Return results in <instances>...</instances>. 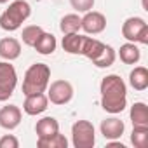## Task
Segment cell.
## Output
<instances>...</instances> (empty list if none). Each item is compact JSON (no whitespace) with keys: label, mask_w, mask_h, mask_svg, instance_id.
Returning <instances> with one entry per match:
<instances>
[{"label":"cell","mask_w":148,"mask_h":148,"mask_svg":"<svg viewBox=\"0 0 148 148\" xmlns=\"http://www.w3.org/2000/svg\"><path fill=\"white\" fill-rule=\"evenodd\" d=\"M59 30H61L63 35H66V33H77L80 30V16L75 14V12L63 16L61 21H59Z\"/></svg>","instance_id":"cell-20"},{"label":"cell","mask_w":148,"mask_h":148,"mask_svg":"<svg viewBox=\"0 0 148 148\" xmlns=\"http://www.w3.org/2000/svg\"><path fill=\"white\" fill-rule=\"evenodd\" d=\"M18 86V73L11 61H0V101H7Z\"/></svg>","instance_id":"cell-6"},{"label":"cell","mask_w":148,"mask_h":148,"mask_svg":"<svg viewBox=\"0 0 148 148\" xmlns=\"http://www.w3.org/2000/svg\"><path fill=\"white\" fill-rule=\"evenodd\" d=\"M37 146L38 148H66L68 139L61 132H56L49 138H37Z\"/></svg>","instance_id":"cell-21"},{"label":"cell","mask_w":148,"mask_h":148,"mask_svg":"<svg viewBox=\"0 0 148 148\" xmlns=\"http://www.w3.org/2000/svg\"><path fill=\"white\" fill-rule=\"evenodd\" d=\"M105 45H106V44H103V42H101V40H98V38L86 37L84 45H82V52H80V56H86L87 59L94 61V59L101 54V51L105 49Z\"/></svg>","instance_id":"cell-18"},{"label":"cell","mask_w":148,"mask_h":148,"mask_svg":"<svg viewBox=\"0 0 148 148\" xmlns=\"http://www.w3.org/2000/svg\"><path fill=\"white\" fill-rule=\"evenodd\" d=\"M32 16V5L26 0H14L0 14V28L4 32H16Z\"/></svg>","instance_id":"cell-3"},{"label":"cell","mask_w":148,"mask_h":148,"mask_svg":"<svg viewBox=\"0 0 148 148\" xmlns=\"http://www.w3.org/2000/svg\"><path fill=\"white\" fill-rule=\"evenodd\" d=\"M70 5L77 12H87V11H92L94 0H70Z\"/></svg>","instance_id":"cell-25"},{"label":"cell","mask_w":148,"mask_h":148,"mask_svg":"<svg viewBox=\"0 0 148 148\" xmlns=\"http://www.w3.org/2000/svg\"><path fill=\"white\" fill-rule=\"evenodd\" d=\"M122 37L127 42L146 45L148 44V25H146V21L139 16L127 18L122 25Z\"/></svg>","instance_id":"cell-4"},{"label":"cell","mask_w":148,"mask_h":148,"mask_svg":"<svg viewBox=\"0 0 148 148\" xmlns=\"http://www.w3.org/2000/svg\"><path fill=\"white\" fill-rule=\"evenodd\" d=\"M115 59H117L115 49H113L112 45H105V49H103L101 54L92 61V64L98 66V68H108V66H112V64L115 63Z\"/></svg>","instance_id":"cell-23"},{"label":"cell","mask_w":148,"mask_h":148,"mask_svg":"<svg viewBox=\"0 0 148 148\" xmlns=\"http://www.w3.org/2000/svg\"><path fill=\"white\" fill-rule=\"evenodd\" d=\"M21 56V44L14 37H5L0 40V58L4 61H14Z\"/></svg>","instance_id":"cell-12"},{"label":"cell","mask_w":148,"mask_h":148,"mask_svg":"<svg viewBox=\"0 0 148 148\" xmlns=\"http://www.w3.org/2000/svg\"><path fill=\"white\" fill-rule=\"evenodd\" d=\"M47 106H49V99H47V96H45L44 92L28 94L26 99H25V103H23L25 113H26V115H32V117L44 113V112L47 110Z\"/></svg>","instance_id":"cell-10"},{"label":"cell","mask_w":148,"mask_h":148,"mask_svg":"<svg viewBox=\"0 0 148 148\" xmlns=\"http://www.w3.org/2000/svg\"><path fill=\"white\" fill-rule=\"evenodd\" d=\"M129 84L134 91H145L148 87V70L145 66H136L129 73Z\"/></svg>","instance_id":"cell-17"},{"label":"cell","mask_w":148,"mask_h":148,"mask_svg":"<svg viewBox=\"0 0 148 148\" xmlns=\"http://www.w3.org/2000/svg\"><path fill=\"white\" fill-rule=\"evenodd\" d=\"M99 131H101L103 138L108 139V141L110 139H119L125 131V124H124V120H120L117 117H108L101 122Z\"/></svg>","instance_id":"cell-11"},{"label":"cell","mask_w":148,"mask_h":148,"mask_svg":"<svg viewBox=\"0 0 148 148\" xmlns=\"http://www.w3.org/2000/svg\"><path fill=\"white\" fill-rule=\"evenodd\" d=\"M7 2H11V0H0V4H7Z\"/></svg>","instance_id":"cell-28"},{"label":"cell","mask_w":148,"mask_h":148,"mask_svg":"<svg viewBox=\"0 0 148 148\" xmlns=\"http://www.w3.org/2000/svg\"><path fill=\"white\" fill-rule=\"evenodd\" d=\"M106 28V18L103 12L98 11H87L80 18V30H84L87 35H99Z\"/></svg>","instance_id":"cell-8"},{"label":"cell","mask_w":148,"mask_h":148,"mask_svg":"<svg viewBox=\"0 0 148 148\" xmlns=\"http://www.w3.org/2000/svg\"><path fill=\"white\" fill-rule=\"evenodd\" d=\"M0 148H19V141L12 134H5L0 138Z\"/></svg>","instance_id":"cell-26"},{"label":"cell","mask_w":148,"mask_h":148,"mask_svg":"<svg viewBox=\"0 0 148 148\" xmlns=\"http://www.w3.org/2000/svg\"><path fill=\"white\" fill-rule=\"evenodd\" d=\"M119 58L124 64H136L141 59V51L134 42H125L119 49Z\"/></svg>","instance_id":"cell-14"},{"label":"cell","mask_w":148,"mask_h":148,"mask_svg":"<svg viewBox=\"0 0 148 148\" xmlns=\"http://www.w3.org/2000/svg\"><path fill=\"white\" fill-rule=\"evenodd\" d=\"M108 146H110V148H125V146H124L122 143H115V139H110Z\"/></svg>","instance_id":"cell-27"},{"label":"cell","mask_w":148,"mask_h":148,"mask_svg":"<svg viewBox=\"0 0 148 148\" xmlns=\"http://www.w3.org/2000/svg\"><path fill=\"white\" fill-rule=\"evenodd\" d=\"M131 143L134 148H146L148 146V127L145 125H132Z\"/></svg>","instance_id":"cell-24"},{"label":"cell","mask_w":148,"mask_h":148,"mask_svg":"<svg viewBox=\"0 0 148 148\" xmlns=\"http://www.w3.org/2000/svg\"><path fill=\"white\" fill-rule=\"evenodd\" d=\"M56 47H58L56 37H54L52 33H47V32H44V33L38 37V40L35 42V45H33V49H35L38 54H42V56L52 54V52L56 51Z\"/></svg>","instance_id":"cell-16"},{"label":"cell","mask_w":148,"mask_h":148,"mask_svg":"<svg viewBox=\"0 0 148 148\" xmlns=\"http://www.w3.org/2000/svg\"><path fill=\"white\" fill-rule=\"evenodd\" d=\"M47 99L52 105H68L73 99V86L68 80H54L47 87Z\"/></svg>","instance_id":"cell-7"},{"label":"cell","mask_w":148,"mask_h":148,"mask_svg":"<svg viewBox=\"0 0 148 148\" xmlns=\"http://www.w3.org/2000/svg\"><path fill=\"white\" fill-rule=\"evenodd\" d=\"M71 143L75 148H92L96 145V129L89 120H77L71 125Z\"/></svg>","instance_id":"cell-5"},{"label":"cell","mask_w":148,"mask_h":148,"mask_svg":"<svg viewBox=\"0 0 148 148\" xmlns=\"http://www.w3.org/2000/svg\"><path fill=\"white\" fill-rule=\"evenodd\" d=\"M21 108L16 105H5L0 108V127L5 131H14L21 124Z\"/></svg>","instance_id":"cell-9"},{"label":"cell","mask_w":148,"mask_h":148,"mask_svg":"<svg viewBox=\"0 0 148 148\" xmlns=\"http://www.w3.org/2000/svg\"><path fill=\"white\" fill-rule=\"evenodd\" d=\"M129 117H131L132 125H145V127H148V106L145 103H141V101L134 103L131 106Z\"/></svg>","instance_id":"cell-19"},{"label":"cell","mask_w":148,"mask_h":148,"mask_svg":"<svg viewBox=\"0 0 148 148\" xmlns=\"http://www.w3.org/2000/svg\"><path fill=\"white\" fill-rule=\"evenodd\" d=\"M101 92V106L105 112L117 115L122 113L127 106V86L120 79V75H106L99 84Z\"/></svg>","instance_id":"cell-1"},{"label":"cell","mask_w":148,"mask_h":148,"mask_svg":"<svg viewBox=\"0 0 148 148\" xmlns=\"http://www.w3.org/2000/svg\"><path fill=\"white\" fill-rule=\"evenodd\" d=\"M44 33V28L38 26V25H30V26H25L23 32H21V40L25 45L28 47H33L35 42L38 40V37Z\"/></svg>","instance_id":"cell-22"},{"label":"cell","mask_w":148,"mask_h":148,"mask_svg":"<svg viewBox=\"0 0 148 148\" xmlns=\"http://www.w3.org/2000/svg\"><path fill=\"white\" fill-rule=\"evenodd\" d=\"M37 138H49L56 132H59V122L54 117H42L35 125Z\"/></svg>","instance_id":"cell-15"},{"label":"cell","mask_w":148,"mask_h":148,"mask_svg":"<svg viewBox=\"0 0 148 148\" xmlns=\"http://www.w3.org/2000/svg\"><path fill=\"white\" fill-rule=\"evenodd\" d=\"M84 40H86V35H80L79 32L77 33H66L63 37V42H61L63 51H66L68 54H80Z\"/></svg>","instance_id":"cell-13"},{"label":"cell","mask_w":148,"mask_h":148,"mask_svg":"<svg viewBox=\"0 0 148 148\" xmlns=\"http://www.w3.org/2000/svg\"><path fill=\"white\" fill-rule=\"evenodd\" d=\"M51 82V68L45 63H33L23 79V94H37L45 92Z\"/></svg>","instance_id":"cell-2"}]
</instances>
